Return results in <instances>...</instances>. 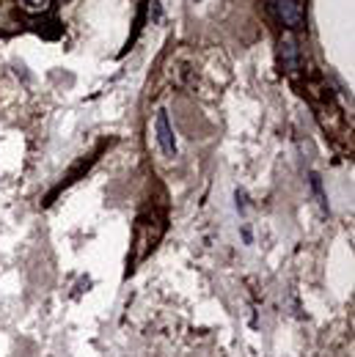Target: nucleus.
<instances>
[{
	"label": "nucleus",
	"instance_id": "nucleus-1",
	"mask_svg": "<svg viewBox=\"0 0 355 357\" xmlns=\"http://www.w3.org/2000/svg\"><path fill=\"white\" fill-rule=\"evenodd\" d=\"M273 11L284 22V28H289V31L306 28V11H303L300 0H273Z\"/></svg>",
	"mask_w": 355,
	"mask_h": 357
},
{
	"label": "nucleus",
	"instance_id": "nucleus-2",
	"mask_svg": "<svg viewBox=\"0 0 355 357\" xmlns=\"http://www.w3.org/2000/svg\"><path fill=\"white\" fill-rule=\"evenodd\" d=\"M154 135H157V143H160L163 154L166 157H174L177 154V140H174V130L168 124V113L166 110H160L157 119H154Z\"/></svg>",
	"mask_w": 355,
	"mask_h": 357
},
{
	"label": "nucleus",
	"instance_id": "nucleus-3",
	"mask_svg": "<svg viewBox=\"0 0 355 357\" xmlns=\"http://www.w3.org/2000/svg\"><path fill=\"white\" fill-rule=\"evenodd\" d=\"M278 61L284 66V72H298L300 69V50L292 36H281L278 42Z\"/></svg>",
	"mask_w": 355,
	"mask_h": 357
},
{
	"label": "nucleus",
	"instance_id": "nucleus-4",
	"mask_svg": "<svg viewBox=\"0 0 355 357\" xmlns=\"http://www.w3.org/2000/svg\"><path fill=\"white\" fill-rule=\"evenodd\" d=\"M309 181H311V187H314V192H317V198H319V204H322V209H328V201H325V192H322L319 174H309Z\"/></svg>",
	"mask_w": 355,
	"mask_h": 357
}]
</instances>
